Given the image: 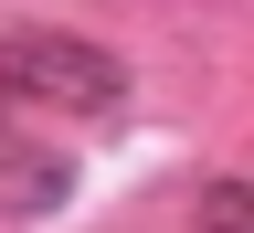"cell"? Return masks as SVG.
<instances>
[{"label": "cell", "mask_w": 254, "mask_h": 233, "mask_svg": "<svg viewBox=\"0 0 254 233\" xmlns=\"http://www.w3.org/2000/svg\"><path fill=\"white\" fill-rule=\"evenodd\" d=\"M64 202H74V170L0 127V212H64Z\"/></svg>", "instance_id": "obj_2"}, {"label": "cell", "mask_w": 254, "mask_h": 233, "mask_svg": "<svg viewBox=\"0 0 254 233\" xmlns=\"http://www.w3.org/2000/svg\"><path fill=\"white\" fill-rule=\"evenodd\" d=\"M190 233H254V180H212L201 212H190Z\"/></svg>", "instance_id": "obj_3"}, {"label": "cell", "mask_w": 254, "mask_h": 233, "mask_svg": "<svg viewBox=\"0 0 254 233\" xmlns=\"http://www.w3.org/2000/svg\"><path fill=\"white\" fill-rule=\"evenodd\" d=\"M0 106H43V117H117L127 106V64L85 32L11 21L0 32Z\"/></svg>", "instance_id": "obj_1"}]
</instances>
